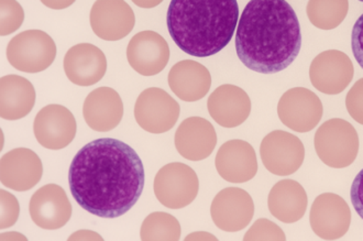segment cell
<instances>
[{
  "label": "cell",
  "instance_id": "cell-29",
  "mask_svg": "<svg viewBox=\"0 0 363 241\" xmlns=\"http://www.w3.org/2000/svg\"><path fill=\"white\" fill-rule=\"evenodd\" d=\"M245 241L286 240L284 232L269 219L260 218L251 226L243 237Z\"/></svg>",
  "mask_w": 363,
  "mask_h": 241
},
{
  "label": "cell",
  "instance_id": "cell-12",
  "mask_svg": "<svg viewBox=\"0 0 363 241\" xmlns=\"http://www.w3.org/2000/svg\"><path fill=\"white\" fill-rule=\"evenodd\" d=\"M211 215L213 224L223 232H240L252 220L255 203L242 189L227 187L213 198Z\"/></svg>",
  "mask_w": 363,
  "mask_h": 241
},
{
  "label": "cell",
  "instance_id": "cell-4",
  "mask_svg": "<svg viewBox=\"0 0 363 241\" xmlns=\"http://www.w3.org/2000/svg\"><path fill=\"white\" fill-rule=\"evenodd\" d=\"M314 145L323 163L333 169H344L356 160L360 142L354 125L344 119L333 118L319 127Z\"/></svg>",
  "mask_w": 363,
  "mask_h": 241
},
{
  "label": "cell",
  "instance_id": "cell-21",
  "mask_svg": "<svg viewBox=\"0 0 363 241\" xmlns=\"http://www.w3.org/2000/svg\"><path fill=\"white\" fill-rule=\"evenodd\" d=\"M174 142L177 152L186 160H205L216 148V130L206 119L189 117L179 125Z\"/></svg>",
  "mask_w": 363,
  "mask_h": 241
},
{
  "label": "cell",
  "instance_id": "cell-16",
  "mask_svg": "<svg viewBox=\"0 0 363 241\" xmlns=\"http://www.w3.org/2000/svg\"><path fill=\"white\" fill-rule=\"evenodd\" d=\"M30 216L38 227L57 230L69 223L72 205L65 191L60 185L48 184L32 195Z\"/></svg>",
  "mask_w": 363,
  "mask_h": 241
},
{
  "label": "cell",
  "instance_id": "cell-28",
  "mask_svg": "<svg viewBox=\"0 0 363 241\" xmlns=\"http://www.w3.org/2000/svg\"><path fill=\"white\" fill-rule=\"evenodd\" d=\"M0 6H1L0 35L7 37L23 26L25 11L16 0H0Z\"/></svg>",
  "mask_w": 363,
  "mask_h": 241
},
{
  "label": "cell",
  "instance_id": "cell-5",
  "mask_svg": "<svg viewBox=\"0 0 363 241\" xmlns=\"http://www.w3.org/2000/svg\"><path fill=\"white\" fill-rule=\"evenodd\" d=\"M6 55L11 67L33 74L51 67L57 57V45L45 31L27 30L10 40Z\"/></svg>",
  "mask_w": 363,
  "mask_h": 241
},
{
  "label": "cell",
  "instance_id": "cell-36",
  "mask_svg": "<svg viewBox=\"0 0 363 241\" xmlns=\"http://www.w3.org/2000/svg\"><path fill=\"white\" fill-rule=\"evenodd\" d=\"M185 240H217V238L208 232H199L189 235Z\"/></svg>",
  "mask_w": 363,
  "mask_h": 241
},
{
  "label": "cell",
  "instance_id": "cell-26",
  "mask_svg": "<svg viewBox=\"0 0 363 241\" xmlns=\"http://www.w3.org/2000/svg\"><path fill=\"white\" fill-rule=\"evenodd\" d=\"M348 0H309L306 13L313 26L320 30H333L348 15Z\"/></svg>",
  "mask_w": 363,
  "mask_h": 241
},
{
  "label": "cell",
  "instance_id": "cell-7",
  "mask_svg": "<svg viewBox=\"0 0 363 241\" xmlns=\"http://www.w3.org/2000/svg\"><path fill=\"white\" fill-rule=\"evenodd\" d=\"M181 107L162 89L151 87L143 91L135 105V118L147 133H167L179 120Z\"/></svg>",
  "mask_w": 363,
  "mask_h": 241
},
{
  "label": "cell",
  "instance_id": "cell-31",
  "mask_svg": "<svg viewBox=\"0 0 363 241\" xmlns=\"http://www.w3.org/2000/svg\"><path fill=\"white\" fill-rule=\"evenodd\" d=\"M346 106L351 118L363 125V79L357 81L347 94Z\"/></svg>",
  "mask_w": 363,
  "mask_h": 241
},
{
  "label": "cell",
  "instance_id": "cell-38",
  "mask_svg": "<svg viewBox=\"0 0 363 241\" xmlns=\"http://www.w3.org/2000/svg\"><path fill=\"white\" fill-rule=\"evenodd\" d=\"M6 237H13L11 239H17L15 238V237H18L19 239H23V240H26V237L23 236V235L17 234V232H7V234L1 235V240H3L4 238H6Z\"/></svg>",
  "mask_w": 363,
  "mask_h": 241
},
{
  "label": "cell",
  "instance_id": "cell-39",
  "mask_svg": "<svg viewBox=\"0 0 363 241\" xmlns=\"http://www.w3.org/2000/svg\"><path fill=\"white\" fill-rule=\"evenodd\" d=\"M359 1H362V3H363V0H359Z\"/></svg>",
  "mask_w": 363,
  "mask_h": 241
},
{
  "label": "cell",
  "instance_id": "cell-25",
  "mask_svg": "<svg viewBox=\"0 0 363 241\" xmlns=\"http://www.w3.org/2000/svg\"><path fill=\"white\" fill-rule=\"evenodd\" d=\"M35 89L31 82L19 75L0 79V116L6 120L25 118L35 103Z\"/></svg>",
  "mask_w": 363,
  "mask_h": 241
},
{
  "label": "cell",
  "instance_id": "cell-34",
  "mask_svg": "<svg viewBox=\"0 0 363 241\" xmlns=\"http://www.w3.org/2000/svg\"><path fill=\"white\" fill-rule=\"evenodd\" d=\"M69 240H103L101 235L91 230H79L69 236Z\"/></svg>",
  "mask_w": 363,
  "mask_h": 241
},
{
  "label": "cell",
  "instance_id": "cell-10",
  "mask_svg": "<svg viewBox=\"0 0 363 241\" xmlns=\"http://www.w3.org/2000/svg\"><path fill=\"white\" fill-rule=\"evenodd\" d=\"M354 69L350 57L338 50L319 53L309 67L313 86L326 95L342 93L354 79Z\"/></svg>",
  "mask_w": 363,
  "mask_h": 241
},
{
  "label": "cell",
  "instance_id": "cell-8",
  "mask_svg": "<svg viewBox=\"0 0 363 241\" xmlns=\"http://www.w3.org/2000/svg\"><path fill=\"white\" fill-rule=\"evenodd\" d=\"M261 160L269 172L287 176L300 170L305 159V147L296 135L275 130L265 135L260 145Z\"/></svg>",
  "mask_w": 363,
  "mask_h": 241
},
{
  "label": "cell",
  "instance_id": "cell-17",
  "mask_svg": "<svg viewBox=\"0 0 363 241\" xmlns=\"http://www.w3.org/2000/svg\"><path fill=\"white\" fill-rule=\"evenodd\" d=\"M43 165L35 151L17 148L3 155L0 163L1 183L8 189L26 192L41 180Z\"/></svg>",
  "mask_w": 363,
  "mask_h": 241
},
{
  "label": "cell",
  "instance_id": "cell-32",
  "mask_svg": "<svg viewBox=\"0 0 363 241\" xmlns=\"http://www.w3.org/2000/svg\"><path fill=\"white\" fill-rule=\"evenodd\" d=\"M351 45L354 59L363 69V13L354 23L351 35Z\"/></svg>",
  "mask_w": 363,
  "mask_h": 241
},
{
  "label": "cell",
  "instance_id": "cell-15",
  "mask_svg": "<svg viewBox=\"0 0 363 241\" xmlns=\"http://www.w3.org/2000/svg\"><path fill=\"white\" fill-rule=\"evenodd\" d=\"M169 55L171 52L167 40L151 30L137 33L127 47L129 65L143 77L161 73L169 63Z\"/></svg>",
  "mask_w": 363,
  "mask_h": 241
},
{
  "label": "cell",
  "instance_id": "cell-24",
  "mask_svg": "<svg viewBox=\"0 0 363 241\" xmlns=\"http://www.w3.org/2000/svg\"><path fill=\"white\" fill-rule=\"evenodd\" d=\"M308 198L304 187L294 180H282L271 189L268 206L272 216L284 224L298 222L306 213Z\"/></svg>",
  "mask_w": 363,
  "mask_h": 241
},
{
  "label": "cell",
  "instance_id": "cell-27",
  "mask_svg": "<svg viewBox=\"0 0 363 241\" xmlns=\"http://www.w3.org/2000/svg\"><path fill=\"white\" fill-rule=\"evenodd\" d=\"M179 220L167 213L155 212L143 220L140 237L143 241H177L181 238Z\"/></svg>",
  "mask_w": 363,
  "mask_h": 241
},
{
  "label": "cell",
  "instance_id": "cell-11",
  "mask_svg": "<svg viewBox=\"0 0 363 241\" xmlns=\"http://www.w3.org/2000/svg\"><path fill=\"white\" fill-rule=\"evenodd\" d=\"M313 232L324 240H338L348 232L351 211L346 201L334 193L316 197L309 214Z\"/></svg>",
  "mask_w": 363,
  "mask_h": 241
},
{
  "label": "cell",
  "instance_id": "cell-13",
  "mask_svg": "<svg viewBox=\"0 0 363 241\" xmlns=\"http://www.w3.org/2000/svg\"><path fill=\"white\" fill-rule=\"evenodd\" d=\"M77 131V119L73 113L67 107L55 103L43 107L33 123L35 139L49 150H61L71 145Z\"/></svg>",
  "mask_w": 363,
  "mask_h": 241
},
{
  "label": "cell",
  "instance_id": "cell-3",
  "mask_svg": "<svg viewBox=\"0 0 363 241\" xmlns=\"http://www.w3.org/2000/svg\"><path fill=\"white\" fill-rule=\"evenodd\" d=\"M167 29L191 57L215 55L229 45L239 23L237 0H171Z\"/></svg>",
  "mask_w": 363,
  "mask_h": 241
},
{
  "label": "cell",
  "instance_id": "cell-37",
  "mask_svg": "<svg viewBox=\"0 0 363 241\" xmlns=\"http://www.w3.org/2000/svg\"><path fill=\"white\" fill-rule=\"evenodd\" d=\"M135 5L138 7L145 8V9H150V8L157 7L160 4L162 3L163 0H131Z\"/></svg>",
  "mask_w": 363,
  "mask_h": 241
},
{
  "label": "cell",
  "instance_id": "cell-18",
  "mask_svg": "<svg viewBox=\"0 0 363 241\" xmlns=\"http://www.w3.org/2000/svg\"><path fill=\"white\" fill-rule=\"evenodd\" d=\"M215 165L223 180L236 184L252 180L259 167L255 149L243 140L223 143L217 152Z\"/></svg>",
  "mask_w": 363,
  "mask_h": 241
},
{
  "label": "cell",
  "instance_id": "cell-6",
  "mask_svg": "<svg viewBox=\"0 0 363 241\" xmlns=\"http://www.w3.org/2000/svg\"><path fill=\"white\" fill-rule=\"evenodd\" d=\"M199 191V180L191 167L181 162L169 163L155 175V194L163 206L184 208L194 202Z\"/></svg>",
  "mask_w": 363,
  "mask_h": 241
},
{
  "label": "cell",
  "instance_id": "cell-33",
  "mask_svg": "<svg viewBox=\"0 0 363 241\" xmlns=\"http://www.w3.org/2000/svg\"><path fill=\"white\" fill-rule=\"evenodd\" d=\"M350 197L354 211L363 219V169L354 177L351 186Z\"/></svg>",
  "mask_w": 363,
  "mask_h": 241
},
{
  "label": "cell",
  "instance_id": "cell-35",
  "mask_svg": "<svg viewBox=\"0 0 363 241\" xmlns=\"http://www.w3.org/2000/svg\"><path fill=\"white\" fill-rule=\"evenodd\" d=\"M40 1L50 9L62 10L73 5L77 0H40Z\"/></svg>",
  "mask_w": 363,
  "mask_h": 241
},
{
  "label": "cell",
  "instance_id": "cell-30",
  "mask_svg": "<svg viewBox=\"0 0 363 241\" xmlns=\"http://www.w3.org/2000/svg\"><path fill=\"white\" fill-rule=\"evenodd\" d=\"M1 229H7L13 226L19 218L20 206L16 196L10 194L7 191L1 190Z\"/></svg>",
  "mask_w": 363,
  "mask_h": 241
},
{
  "label": "cell",
  "instance_id": "cell-2",
  "mask_svg": "<svg viewBox=\"0 0 363 241\" xmlns=\"http://www.w3.org/2000/svg\"><path fill=\"white\" fill-rule=\"evenodd\" d=\"M302 33L296 13L286 0H250L239 20L236 51L245 67L275 74L300 55Z\"/></svg>",
  "mask_w": 363,
  "mask_h": 241
},
{
  "label": "cell",
  "instance_id": "cell-20",
  "mask_svg": "<svg viewBox=\"0 0 363 241\" xmlns=\"http://www.w3.org/2000/svg\"><path fill=\"white\" fill-rule=\"evenodd\" d=\"M207 108L211 118L223 128H236L250 116L251 99L242 89L225 84L208 97Z\"/></svg>",
  "mask_w": 363,
  "mask_h": 241
},
{
  "label": "cell",
  "instance_id": "cell-14",
  "mask_svg": "<svg viewBox=\"0 0 363 241\" xmlns=\"http://www.w3.org/2000/svg\"><path fill=\"white\" fill-rule=\"evenodd\" d=\"M89 21L97 37L105 41H119L133 31L135 16L125 0H96Z\"/></svg>",
  "mask_w": 363,
  "mask_h": 241
},
{
  "label": "cell",
  "instance_id": "cell-19",
  "mask_svg": "<svg viewBox=\"0 0 363 241\" xmlns=\"http://www.w3.org/2000/svg\"><path fill=\"white\" fill-rule=\"evenodd\" d=\"M63 67L72 83L79 86H91L105 77L107 59L99 47L91 43H81L67 51Z\"/></svg>",
  "mask_w": 363,
  "mask_h": 241
},
{
  "label": "cell",
  "instance_id": "cell-23",
  "mask_svg": "<svg viewBox=\"0 0 363 241\" xmlns=\"http://www.w3.org/2000/svg\"><path fill=\"white\" fill-rule=\"evenodd\" d=\"M167 79L171 91L189 103L204 99L211 86V75L207 67L191 60L177 63Z\"/></svg>",
  "mask_w": 363,
  "mask_h": 241
},
{
  "label": "cell",
  "instance_id": "cell-1",
  "mask_svg": "<svg viewBox=\"0 0 363 241\" xmlns=\"http://www.w3.org/2000/svg\"><path fill=\"white\" fill-rule=\"evenodd\" d=\"M69 185L74 200L101 218L129 212L145 187V167L130 145L101 138L84 145L72 161Z\"/></svg>",
  "mask_w": 363,
  "mask_h": 241
},
{
  "label": "cell",
  "instance_id": "cell-22",
  "mask_svg": "<svg viewBox=\"0 0 363 241\" xmlns=\"http://www.w3.org/2000/svg\"><path fill=\"white\" fill-rule=\"evenodd\" d=\"M87 125L99 133L113 130L123 117V103L115 89L99 87L89 94L83 106Z\"/></svg>",
  "mask_w": 363,
  "mask_h": 241
},
{
  "label": "cell",
  "instance_id": "cell-9",
  "mask_svg": "<svg viewBox=\"0 0 363 241\" xmlns=\"http://www.w3.org/2000/svg\"><path fill=\"white\" fill-rule=\"evenodd\" d=\"M324 113V107L314 91L295 87L283 94L277 105V115L287 128L305 133L318 125Z\"/></svg>",
  "mask_w": 363,
  "mask_h": 241
}]
</instances>
